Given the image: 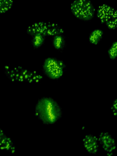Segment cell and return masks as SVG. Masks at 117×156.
Returning a JSON list of instances; mask_svg holds the SVG:
<instances>
[{"mask_svg": "<svg viewBox=\"0 0 117 156\" xmlns=\"http://www.w3.org/2000/svg\"><path fill=\"white\" fill-rule=\"evenodd\" d=\"M112 107H114V108H111V110H112V112H113V114H114L115 116H116L117 115V101L116 100H115V101L113 103V105H112Z\"/></svg>", "mask_w": 117, "mask_h": 156, "instance_id": "obj_15", "label": "cell"}, {"mask_svg": "<svg viewBox=\"0 0 117 156\" xmlns=\"http://www.w3.org/2000/svg\"><path fill=\"white\" fill-rule=\"evenodd\" d=\"M84 147L88 154L96 155L99 151V144L97 136L89 134H86L82 139Z\"/></svg>", "mask_w": 117, "mask_h": 156, "instance_id": "obj_8", "label": "cell"}, {"mask_svg": "<svg viewBox=\"0 0 117 156\" xmlns=\"http://www.w3.org/2000/svg\"><path fill=\"white\" fill-rule=\"evenodd\" d=\"M26 33L31 36L36 34H40L46 37L57 35L64 34V30L58 24L50 22L41 21L35 23L28 27L27 29Z\"/></svg>", "mask_w": 117, "mask_h": 156, "instance_id": "obj_3", "label": "cell"}, {"mask_svg": "<svg viewBox=\"0 0 117 156\" xmlns=\"http://www.w3.org/2000/svg\"><path fill=\"white\" fill-rule=\"evenodd\" d=\"M66 70V66L60 59L56 58H46L43 65V71L46 76L50 80L60 79Z\"/></svg>", "mask_w": 117, "mask_h": 156, "instance_id": "obj_4", "label": "cell"}, {"mask_svg": "<svg viewBox=\"0 0 117 156\" xmlns=\"http://www.w3.org/2000/svg\"><path fill=\"white\" fill-rule=\"evenodd\" d=\"M52 45L57 50H62L66 45V40L64 34H59L52 37Z\"/></svg>", "mask_w": 117, "mask_h": 156, "instance_id": "obj_11", "label": "cell"}, {"mask_svg": "<svg viewBox=\"0 0 117 156\" xmlns=\"http://www.w3.org/2000/svg\"><path fill=\"white\" fill-rule=\"evenodd\" d=\"M99 146L106 153L107 156H113L116 149V143L113 136L108 132H102L98 136Z\"/></svg>", "mask_w": 117, "mask_h": 156, "instance_id": "obj_7", "label": "cell"}, {"mask_svg": "<svg viewBox=\"0 0 117 156\" xmlns=\"http://www.w3.org/2000/svg\"><path fill=\"white\" fill-rule=\"evenodd\" d=\"M117 41L112 44L108 50V55L109 58L112 60H115L117 56Z\"/></svg>", "mask_w": 117, "mask_h": 156, "instance_id": "obj_14", "label": "cell"}, {"mask_svg": "<svg viewBox=\"0 0 117 156\" xmlns=\"http://www.w3.org/2000/svg\"><path fill=\"white\" fill-rule=\"evenodd\" d=\"M0 149L12 154L16 152V146L14 141L6 136L0 127Z\"/></svg>", "mask_w": 117, "mask_h": 156, "instance_id": "obj_9", "label": "cell"}, {"mask_svg": "<svg viewBox=\"0 0 117 156\" xmlns=\"http://www.w3.org/2000/svg\"><path fill=\"white\" fill-rule=\"evenodd\" d=\"M13 5V0H0V15L9 11Z\"/></svg>", "mask_w": 117, "mask_h": 156, "instance_id": "obj_13", "label": "cell"}, {"mask_svg": "<svg viewBox=\"0 0 117 156\" xmlns=\"http://www.w3.org/2000/svg\"><path fill=\"white\" fill-rule=\"evenodd\" d=\"M104 36L103 30L99 28L94 29L90 33L89 41L91 44L93 45H98L102 41Z\"/></svg>", "mask_w": 117, "mask_h": 156, "instance_id": "obj_10", "label": "cell"}, {"mask_svg": "<svg viewBox=\"0 0 117 156\" xmlns=\"http://www.w3.org/2000/svg\"><path fill=\"white\" fill-rule=\"evenodd\" d=\"M4 73L9 80L13 81H35V74L31 71L24 69L21 67H12L6 66L4 68Z\"/></svg>", "mask_w": 117, "mask_h": 156, "instance_id": "obj_6", "label": "cell"}, {"mask_svg": "<svg viewBox=\"0 0 117 156\" xmlns=\"http://www.w3.org/2000/svg\"><path fill=\"white\" fill-rule=\"evenodd\" d=\"M95 10L90 0H75L71 4L72 13L77 19L85 22L94 17Z\"/></svg>", "mask_w": 117, "mask_h": 156, "instance_id": "obj_2", "label": "cell"}, {"mask_svg": "<svg viewBox=\"0 0 117 156\" xmlns=\"http://www.w3.org/2000/svg\"><path fill=\"white\" fill-rule=\"evenodd\" d=\"M97 16L103 24L105 25L109 30L117 28V11L114 7L107 4L98 6Z\"/></svg>", "mask_w": 117, "mask_h": 156, "instance_id": "obj_5", "label": "cell"}, {"mask_svg": "<svg viewBox=\"0 0 117 156\" xmlns=\"http://www.w3.org/2000/svg\"><path fill=\"white\" fill-rule=\"evenodd\" d=\"M46 37L40 34H36L32 36L30 44L35 49H38L44 44Z\"/></svg>", "mask_w": 117, "mask_h": 156, "instance_id": "obj_12", "label": "cell"}, {"mask_svg": "<svg viewBox=\"0 0 117 156\" xmlns=\"http://www.w3.org/2000/svg\"><path fill=\"white\" fill-rule=\"evenodd\" d=\"M35 115L45 125H52L61 119L63 112L59 104L51 97L39 99L36 105Z\"/></svg>", "mask_w": 117, "mask_h": 156, "instance_id": "obj_1", "label": "cell"}]
</instances>
